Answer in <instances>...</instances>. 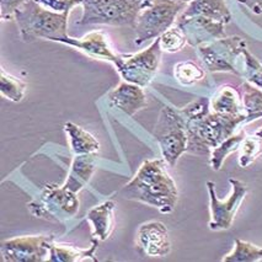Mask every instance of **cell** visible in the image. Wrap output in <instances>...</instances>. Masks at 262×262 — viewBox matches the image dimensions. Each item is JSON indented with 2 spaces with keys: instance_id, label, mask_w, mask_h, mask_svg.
<instances>
[{
  "instance_id": "f546056e",
  "label": "cell",
  "mask_w": 262,
  "mask_h": 262,
  "mask_svg": "<svg viewBox=\"0 0 262 262\" xmlns=\"http://www.w3.org/2000/svg\"><path fill=\"white\" fill-rule=\"evenodd\" d=\"M39 5L58 14L71 13L72 9L81 5L83 0H35Z\"/></svg>"
},
{
  "instance_id": "d6a6232c",
  "label": "cell",
  "mask_w": 262,
  "mask_h": 262,
  "mask_svg": "<svg viewBox=\"0 0 262 262\" xmlns=\"http://www.w3.org/2000/svg\"><path fill=\"white\" fill-rule=\"evenodd\" d=\"M255 136H256V137H258V138H261V139H262V128H260V129H258L257 132L255 133Z\"/></svg>"
},
{
  "instance_id": "e0dca14e",
  "label": "cell",
  "mask_w": 262,
  "mask_h": 262,
  "mask_svg": "<svg viewBox=\"0 0 262 262\" xmlns=\"http://www.w3.org/2000/svg\"><path fill=\"white\" fill-rule=\"evenodd\" d=\"M188 16L208 17L224 25L231 21V13L227 5V0H193L188 3L179 17Z\"/></svg>"
},
{
  "instance_id": "9c48e42d",
  "label": "cell",
  "mask_w": 262,
  "mask_h": 262,
  "mask_svg": "<svg viewBox=\"0 0 262 262\" xmlns=\"http://www.w3.org/2000/svg\"><path fill=\"white\" fill-rule=\"evenodd\" d=\"M161 53L159 37L145 48L136 54H122L121 62L116 66L118 74L124 81L145 88L151 83L159 69Z\"/></svg>"
},
{
  "instance_id": "603a6c76",
  "label": "cell",
  "mask_w": 262,
  "mask_h": 262,
  "mask_svg": "<svg viewBox=\"0 0 262 262\" xmlns=\"http://www.w3.org/2000/svg\"><path fill=\"white\" fill-rule=\"evenodd\" d=\"M240 89V96L249 123L262 118V89L254 86L249 81H245Z\"/></svg>"
},
{
  "instance_id": "1f68e13d",
  "label": "cell",
  "mask_w": 262,
  "mask_h": 262,
  "mask_svg": "<svg viewBox=\"0 0 262 262\" xmlns=\"http://www.w3.org/2000/svg\"><path fill=\"white\" fill-rule=\"evenodd\" d=\"M236 2L248 8L251 13L256 15L262 14V0H236Z\"/></svg>"
},
{
  "instance_id": "836d02e7",
  "label": "cell",
  "mask_w": 262,
  "mask_h": 262,
  "mask_svg": "<svg viewBox=\"0 0 262 262\" xmlns=\"http://www.w3.org/2000/svg\"><path fill=\"white\" fill-rule=\"evenodd\" d=\"M182 2H185V3H187V4H188V3H191V2H193V0H182Z\"/></svg>"
},
{
  "instance_id": "ffe728a7",
  "label": "cell",
  "mask_w": 262,
  "mask_h": 262,
  "mask_svg": "<svg viewBox=\"0 0 262 262\" xmlns=\"http://www.w3.org/2000/svg\"><path fill=\"white\" fill-rule=\"evenodd\" d=\"M99 248V240L94 239L91 246L86 250H81L71 245V244L53 243L50 250V262H79L89 260L97 262L95 252Z\"/></svg>"
},
{
  "instance_id": "2e32d148",
  "label": "cell",
  "mask_w": 262,
  "mask_h": 262,
  "mask_svg": "<svg viewBox=\"0 0 262 262\" xmlns=\"http://www.w3.org/2000/svg\"><path fill=\"white\" fill-rule=\"evenodd\" d=\"M115 207L114 201L108 200L88 212L86 219L93 227L94 239L105 242L112 234L115 228Z\"/></svg>"
},
{
  "instance_id": "7a4b0ae2",
  "label": "cell",
  "mask_w": 262,
  "mask_h": 262,
  "mask_svg": "<svg viewBox=\"0 0 262 262\" xmlns=\"http://www.w3.org/2000/svg\"><path fill=\"white\" fill-rule=\"evenodd\" d=\"M185 122L188 136L187 151L193 154H211L213 148L236 133L237 128L249 123L246 115L224 116L213 111Z\"/></svg>"
},
{
  "instance_id": "5bb4252c",
  "label": "cell",
  "mask_w": 262,
  "mask_h": 262,
  "mask_svg": "<svg viewBox=\"0 0 262 262\" xmlns=\"http://www.w3.org/2000/svg\"><path fill=\"white\" fill-rule=\"evenodd\" d=\"M56 42L77 48L78 51L83 52L94 59L106 60L114 64L115 67L118 66L122 59V54H117L112 51L107 36L102 31L89 32L81 38H73L71 36H67V37L58 38Z\"/></svg>"
},
{
  "instance_id": "7c38bea8",
  "label": "cell",
  "mask_w": 262,
  "mask_h": 262,
  "mask_svg": "<svg viewBox=\"0 0 262 262\" xmlns=\"http://www.w3.org/2000/svg\"><path fill=\"white\" fill-rule=\"evenodd\" d=\"M137 249L148 257H165L171 252V240L166 225L161 222H148L137 231Z\"/></svg>"
},
{
  "instance_id": "d4e9b609",
  "label": "cell",
  "mask_w": 262,
  "mask_h": 262,
  "mask_svg": "<svg viewBox=\"0 0 262 262\" xmlns=\"http://www.w3.org/2000/svg\"><path fill=\"white\" fill-rule=\"evenodd\" d=\"M260 260H262V248L240 239H235L233 251L222 258L223 262H256Z\"/></svg>"
},
{
  "instance_id": "52a82bcc",
  "label": "cell",
  "mask_w": 262,
  "mask_h": 262,
  "mask_svg": "<svg viewBox=\"0 0 262 262\" xmlns=\"http://www.w3.org/2000/svg\"><path fill=\"white\" fill-rule=\"evenodd\" d=\"M197 48L203 68L211 73H233L243 77L239 60L243 59L246 50L245 39L240 36H231L200 45Z\"/></svg>"
},
{
  "instance_id": "4dcf8cb0",
  "label": "cell",
  "mask_w": 262,
  "mask_h": 262,
  "mask_svg": "<svg viewBox=\"0 0 262 262\" xmlns=\"http://www.w3.org/2000/svg\"><path fill=\"white\" fill-rule=\"evenodd\" d=\"M27 0H0V16L2 20H10L14 17L15 11L19 9L21 5L25 4Z\"/></svg>"
},
{
  "instance_id": "30bf717a",
  "label": "cell",
  "mask_w": 262,
  "mask_h": 262,
  "mask_svg": "<svg viewBox=\"0 0 262 262\" xmlns=\"http://www.w3.org/2000/svg\"><path fill=\"white\" fill-rule=\"evenodd\" d=\"M231 193L227 200L222 201L215 193V184L207 182V190L209 194V208H211V222L208 227L211 230H227L233 225L237 211L242 207L246 194L248 186L236 179H229Z\"/></svg>"
},
{
  "instance_id": "cb8c5ba5",
  "label": "cell",
  "mask_w": 262,
  "mask_h": 262,
  "mask_svg": "<svg viewBox=\"0 0 262 262\" xmlns=\"http://www.w3.org/2000/svg\"><path fill=\"white\" fill-rule=\"evenodd\" d=\"M173 77L184 86H191L205 79L206 71L196 62L185 60L176 64L173 68Z\"/></svg>"
},
{
  "instance_id": "f1b7e54d",
  "label": "cell",
  "mask_w": 262,
  "mask_h": 262,
  "mask_svg": "<svg viewBox=\"0 0 262 262\" xmlns=\"http://www.w3.org/2000/svg\"><path fill=\"white\" fill-rule=\"evenodd\" d=\"M160 41V48L163 52H167V53H176L180 52L182 48L187 45V39H186L185 33L180 27L172 26L159 37Z\"/></svg>"
},
{
  "instance_id": "277c9868",
  "label": "cell",
  "mask_w": 262,
  "mask_h": 262,
  "mask_svg": "<svg viewBox=\"0 0 262 262\" xmlns=\"http://www.w3.org/2000/svg\"><path fill=\"white\" fill-rule=\"evenodd\" d=\"M154 0H83V15L78 25L135 27L143 10Z\"/></svg>"
},
{
  "instance_id": "8fae6325",
  "label": "cell",
  "mask_w": 262,
  "mask_h": 262,
  "mask_svg": "<svg viewBox=\"0 0 262 262\" xmlns=\"http://www.w3.org/2000/svg\"><path fill=\"white\" fill-rule=\"evenodd\" d=\"M54 235H29L5 240L2 244L3 261L43 262L50 258Z\"/></svg>"
},
{
  "instance_id": "4316f807",
  "label": "cell",
  "mask_w": 262,
  "mask_h": 262,
  "mask_svg": "<svg viewBox=\"0 0 262 262\" xmlns=\"http://www.w3.org/2000/svg\"><path fill=\"white\" fill-rule=\"evenodd\" d=\"M262 153V139L258 137L246 136L239 148L240 167H249Z\"/></svg>"
},
{
  "instance_id": "ac0fdd59",
  "label": "cell",
  "mask_w": 262,
  "mask_h": 262,
  "mask_svg": "<svg viewBox=\"0 0 262 262\" xmlns=\"http://www.w3.org/2000/svg\"><path fill=\"white\" fill-rule=\"evenodd\" d=\"M95 158V154L75 155L71 170H69L68 179L63 185L64 187L75 193L83 190L85 186L89 184L96 170Z\"/></svg>"
},
{
  "instance_id": "83f0119b",
  "label": "cell",
  "mask_w": 262,
  "mask_h": 262,
  "mask_svg": "<svg viewBox=\"0 0 262 262\" xmlns=\"http://www.w3.org/2000/svg\"><path fill=\"white\" fill-rule=\"evenodd\" d=\"M243 77L254 86L262 89V63L246 48L244 51Z\"/></svg>"
},
{
  "instance_id": "9a60e30c",
  "label": "cell",
  "mask_w": 262,
  "mask_h": 262,
  "mask_svg": "<svg viewBox=\"0 0 262 262\" xmlns=\"http://www.w3.org/2000/svg\"><path fill=\"white\" fill-rule=\"evenodd\" d=\"M108 100L112 106L129 117L147 106V95L143 88L124 80L108 94Z\"/></svg>"
},
{
  "instance_id": "6da1fadb",
  "label": "cell",
  "mask_w": 262,
  "mask_h": 262,
  "mask_svg": "<svg viewBox=\"0 0 262 262\" xmlns=\"http://www.w3.org/2000/svg\"><path fill=\"white\" fill-rule=\"evenodd\" d=\"M126 200L154 207L163 214H170L179 200L176 182L166 170L164 159L145 160L122 190Z\"/></svg>"
},
{
  "instance_id": "484cf974",
  "label": "cell",
  "mask_w": 262,
  "mask_h": 262,
  "mask_svg": "<svg viewBox=\"0 0 262 262\" xmlns=\"http://www.w3.org/2000/svg\"><path fill=\"white\" fill-rule=\"evenodd\" d=\"M0 93L5 99L13 102H20L26 93V84L19 78L8 74L2 69L0 73Z\"/></svg>"
},
{
  "instance_id": "ba28073f",
  "label": "cell",
  "mask_w": 262,
  "mask_h": 262,
  "mask_svg": "<svg viewBox=\"0 0 262 262\" xmlns=\"http://www.w3.org/2000/svg\"><path fill=\"white\" fill-rule=\"evenodd\" d=\"M186 7L187 3L182 0H154L153 4L143 10L137 19L135 43L141 46L149 39L160 37L171 29Z\"/></svg>"
},
{
  "instance_id": "5b68a950",
  "label": "cell",
  "mask_w": 262,
  "mask_h": 262,
  "mask_svg": "<svg viewBox=\"0 0 262 262\" xmlns=\"http://www.w3.org/2000/svg\"><path fill=\"white\" fill-rule=\"evenodd\" d=\"M153 136L159 143L161 154L169 166H175L181 155L187 151L188 136L186 122L178 108L171 106L161 107Z\"/></svg>"
},
{
  "instance_id": "3957f363",
  "label": "cell",
  "mask_w": 262,
  "mask_h": 262,
  "mask_svg": "<svg viewBox=\"0 0 262 262\" xmlns=\"http://www.w3.org/2000/svg\"><path fill=\"white\" fill-rule=\"evenodd\" d=\"M68 16L69 13H54L35 0H27L14 14L20 37L24 42L39 38L56 42L58 38L67 37L69 36Z\"/></svg>"
},
{
  "instance_id": "4fadbf2b",
  "label": "cell",
  "mask_w": 262,
  "mask_h": 262,
  "mask_svg": "<svg viewBox=\"0 0 262 262\" xmlns=\"http://www.w3.org/2000/svg\"><path fill=\"white\" fill-rule=\"evenodd\" d=\"M178 26L185 33L187 43L192 47L208 43L225 37V25L203 16L178 17Z\"/></svg>"
},
{
  "instance_id": "8992f818",
  "label": "cell",
  "mask_w": 262,
  "mask_h": 262,
  "mask_svg": "<svg viewBox=\"0 0 262 262\" xmlns=\"http://www.w3.org/2000/svg\"><path fill=\"white\" fill-rule=\"evenodd\" d=\"M33 217L56 223H66L78 214L80 201L78 193L64 186L46 185L36 199L27 203Z\"/></svg>"
},
{
  "instance_id": "7402d4cb",
  "label": "cell",
  "mask_w": 262,
  "mask_h": 262,
  "mask_svg": "<svg viewBox=\"0 0 262 262\" xmlns=\"http://www.w3.org/2000/svg\"><path fill=\"white\" fill-rule=\"evenodd\" d=\"M245 137V130H239L237 133H234L229 138L222 142L218 147L213 148L211 150V158H209V164H211L212 169L215 170V171H219L222 169V166H223L228 155L239 150L240 145H242Z\"/></svg>"
},
{
  "instance_id": "d6986e66",
  "label": "cell",
  "mask_w": 262,
  "mask_h": 262,
  "mask_svg": "<svg viewBox=\"0 0 262 262\" xmlns=\"http://www.w3.org/2000/svg\"><path fill=\"white\" fill-rule=\"evenodd\" d=\"M211 110L224 116L245 115L240 93L230 85H223L215 91L211 99Z\"/></svg>"
},
{
  "instance_id": "44dd1931",
  "label": "cell",
  "mask_w": 262,
  "mask_h": 262,
  "mask_svg": "<svg viewBox=\"0 0 262 262\" xmlns=\"http://www.w3.org/2000/svg\"><path fill=\"white\" fill-rule=\"evenodd\" d=\"M64 132L68 136L72 153L75 155L96 154L100 150V142L91 133L73 122L64 124Z\"/></svg>"
}]
</instances>
